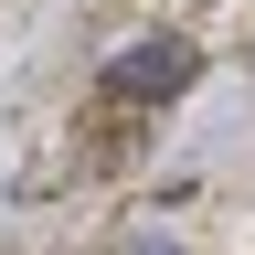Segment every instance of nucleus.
<instances>
[{"mask_svg":"<svg viewBox=\"0 0 255 255\" xmlns=\"http://www.w3.org/2000/svg\"><path fill=\"white\" fill-rule=\"evenodd\" d=\"M138 255H170V245H138Z\"/></svg>","mask_w":255,"mask_h":255,"instance_id":"f03ea898","label":"nucleus"},{"mask_svg":"<svg viewBox=\"0 0 255 255\" xmlns=\"http://www.w3.org/2000/svg\"><path fill=\"white\" fill-rule=\"evenodd\" d=\"M202 75V43H181V32H149V43H128L107 64V107H149V96H181Z\"/></svg>","mask_w":255,"mask_h":255,"instance_id":"f257e3e1","label":"nucleus"}]
</instances>
